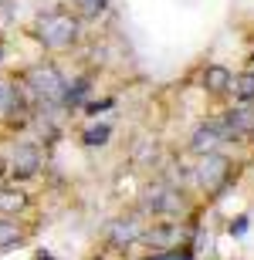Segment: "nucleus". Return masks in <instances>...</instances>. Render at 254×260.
Returning a JSON list of instances; mask_svg holds the SVG:
<instances>
[{"mask_svg": "<svg viewBox=\"0 0 254 260\" xmlns=\"http://www.w3.org/2000/svg\"><path fill=\"white\" fill-rule=\"evenodd\" d=\"M34 34L48 51H68L81 38V20L75 14H68V10H48V14L38 17Z\"/></svg>", "mask_w": 254, "mask_h": 260, "instance_id": "f257e3e1", "label": "nucleus"}, {"mask_svg": "<svg viewBox=\"0 0 254 260\" xmlns=\"http://www.w3.org/2000/svg\"><path fill=\"white\" fill-rule=\"evenodd\" d=\"M65 85H68V81H65V75H61L54 64H31L27 71H24V91H27L34 102H41V105H61Z\"/></svg>", "mask_w": 254, "mask_h": 260, "instance_id": "f03ea898", "label": "nucleus"}, {"mask_svg": "<svg viewBox=\"0 0 254 260\" xmlns=\"http://www.w3.org/2000/svg\"><path fill=\"white\" fill-rule=\"evenodd\" d=\"M143 213H153V216H176L183 213V196L180 189H173L170 183H156L143 193Z\"/></svg>", "mask_w": 254, "mask_h": 260, "instance_id": "7ed1b4c3", "label": "nucleus"}, {"mask_svg": "<svg viewBox=\"0 0 254 260\" xmlns=\"http://www.w3.org/2000/svg\"><path fill=\"white\" fill-rule=\"evenodd\" d=\"M41 166H44V155H41L38 142H17L7 159V173L14 179H31L41 173Z\"/></svg>", "mask_w": 254, "mask_h": 260, "instance_id": "20e7f679", "label": "nucleus"}, {"mask_svg": "<svg viewBox=\"0 0 254 260\" xmlns=\"http://www.w3.org/2000/svg\"><path fill=\"white\" fill-rule=\"evenodd\" d=\"M227 176H231V162H227L220 152L200 155V166H196V179H200V186H207V189H220Z\"/></svg>", "mask_w": 254, "mask_h": 260, "instance_id": "39448f33", "label": "nucleus"}, {"mask_svg": "<svg viewBox=\"0 0 254 260\" xmlns=\"http://www.w3.org/2000/svg\"><path fill=\"white\" fill-rule=\"evenodd\" d=\"M220 132H224V139H241V135H254V108L241 105V108H231L220 122Z\"/></svg>", "mask_w": 254, "mask_h": 260, "instance_id": "423d86ee", "label": "nucleus"}, {"mask_svg": "<svg viewBox=\"0 0 254 260\" xmlns=\"http://www.w3.org/2000/svg\"><path fill=\"white\" fill-rule=\"evenodd\" d=\"M143 223H139V216H119L112 226H108V240L116 243V247H129V243L143 240Z\"/></svg>", "mask_w": 254, "mask_h": 260, "instance_id": "0eeeda50", "label": "nucleus"}, {"mask_svg": "<svg viewBox=\"0 0 254 260\" xmlns=\"http://www.w3.org/2000/svg\"><path fill=\"white\" fill-rule=\"evenodd\" d=\"M24 115L27 108H24V91H20L14 81L7 78H0V118H14V115Z\"/></svg>", "mask_w": 254, "mask_h": 260, "instance_id": "6e6552de", "label": "nucleus"}, {"mask_svg": "<svg viewBox=\"0 0 254 260\" xmlns=\"http://www.w3.org/2000/svg\"><path fill=\"white\" fill-rule=\"evenodd\" d=\"M217 142H224V132H220V125H217V122H210V125H200L193 132L190 149H193L196 155H207V152H217Z\"/></svg>", "mask_w": 254, "mask_h": 260, "instance_id": "1a4fd4ad", "label": "nucleus"}, {"mask_svg": "<svg viewBox=\"0 0 254 260\" xmlns=\"http://www.w3.org/2000/svg\"><path fill=\"white\" fill-rule=\"evenodd\" d=\"M31 206V196L17 186H0V216H17Z\"/></svg>", "mask_w": 254, "mask_h": 260, "instance_id": "9d476101", "label": "nucleus"}, {"mask_svg": "<svg viewBox=\"0 0 254 260\" xmlns=\"http://www.w3.org/2000/svg\"><path fill=\"white\" fill-rule=\"evenodd\" d=\"M204 85H207V91H214V95L231 91V71H227L224 64H210L204 71Z\"/></svg>", "mask_w": 254, "mask_h": 260, "instance_id": "9b49d317", "label": "nucleus"}, {"mask_svg": "<svg viewBox=\"0 0 254 260\" xmlns=\"http://www.w3.org/2000/svg\"><path fill=\"white\" fill-rule=\"evenodd\" d=\"M88 91H92V81H88V78H75L71 85H65V95H61V105H65V108H78L81 102L88 98Z\"/></svg>", "mask_w": 254, "mask_h": 260, "instance_id": "f8f14e48", "label": "nucleus"}, {"mask_svg": "<svg viewBox=\"0 0 254 260\" xmlns=\"http://www.w3.org/2000/svg\"><path fill=\"white\" fill-rule=\"evenodd\" d=\"M231 91L241 102H254V71H241V75H231Z\"/></svg>", "mask_w": 254, "mask_h": 260, "instance_id": "ddd939ff", "label": "nucleus"}, {"mask_svg": "<svg viewBox=\"0 0 254 260\" xmlns=\"http://www.w3.org/2000/svg\"><path fill=\"white\" fill-rule=\"evenodd\" d=\"M24 240V230H20V223L14 216H0V250L4 247H17Z\"/></svg>", "mask_w": 254, "mask_h": 260, "instance_id": "4468645a", "label": "nucleus"}, {"mask_svg": "<svg viewBox=\"0 0 254 260\" xmlns=\"http://www.w3.org/2000/svg\"><path fill=\"white\" fill-rule=\"evenodd\" d=\"M108 139H112V125H108V122H102V125H92L85 135H81V142L92 145V149H102V145H108Z\"/></svg>", "mask_w": 254, "mask_h": 260, "instance_id": "2eb2a0df", "label": "nucleus"}, {"mask_svg": "<svg viewBox=\"0 0 254 260\" xmlns=\"http://www.w3.org/2000/svg\"><path fill=\"white\" fill-rule=\"evenodd\" d=\"M132 159H136L139 166H149L156 159V139H139L136 149H132Z\"/></svg>", "mask_w": 254, "mask_h": 260, "instance_id": "dca6fc26", "label": "nucleus"}, {"mask_svg": "<svg viewBox=\"0 0 254 260\" xmlns=\"http://www.w3.org/2000/svg\"><path fill=\"white\" fill-rule=\"evenodd\" d=\"M78 7H81L85 17H98V14H105L108 0H78Z\"/></svg>", "mask_w": 254, "mask_h": 260, "instance_id": "f3484780", "label": "nucleus"}, {"mask_svg": "<svg viewBox=\"0 0 254 260\" xmlns=\"http://www.w3.org/2000/svg\"><path fill=\"white\" fill-rule=\"evenodd\" d=\"M143 237H149L153 243H170L176 237V226H159V230H149V233H143Z\"/></svg>", "mask_w": 254, "mask_h": 260, "instance_id": "a211bd4d", "label": "nucleus"}, {"mask_svg": "<svg viewBox=\"0 0 254 260\" xmlns=\"http://www.w3.org/2000/svg\"><path fill=\"white\" fill-rule=\"evenodd\" d=\"M244 230H247V220H237L234 226H231V233H244Z\"/></svg>", "mask_w": 254, "mask_h": 260, "instance_id": "6ab92c4d", "label": "nucleus"}, {"mask_svg": "<svg viewBox=\"0 0 254 260\" xmlns=\"http://www.w3.org/2000/svg\"><path fill=\"white\" fill-rule=\"evenodd\" d=\"M4 176H7V166L0 162V186H4Z\"/></svg>", "mask_w": 254, "mask_h": 260, "instance_id": "aec40b11", "label": "nucleus"}, {"mask_svg": "<svg viewBox=\"0 0 254 260\" xmlns=\"http://www.w3.org/2000/svg\"><path fill=\"white\" fill-rule=\"evenodd\" d=\"M38 260H54V257H51V253H44V250H41V253H38Z\"/></svg>", "mask_w": 254, "mask_h": 260, "instance_id": "412c9836", "label": "nucleus"}, {"mask_svg": "<svg viewBox=\"0 0 254 260\" xmlns=\"http://www.w3.org/2000/svg\"><path fill=\"white\" fill-rule=\"evenodd\" d=\"M0 61H4V44H0Z\"/></svg>", "mask_w": 254, "mask_h": 260, "instance_id": "4be33fe9", "label": "nucleus"}, {"mask_svg": "<svg viewBox=\"0 0 254 260\" xmlns=\"http://www.w3.org/2000/svg\"><path fill=\"white\" fill-rule=\"evenodd\" d=\"M0 4H7V0H0Z\"/></svg>", "mask_w": 254, "mask_h": 260, "instance_id": "5701e85b", "label": "nucleus"}]
</instances>
